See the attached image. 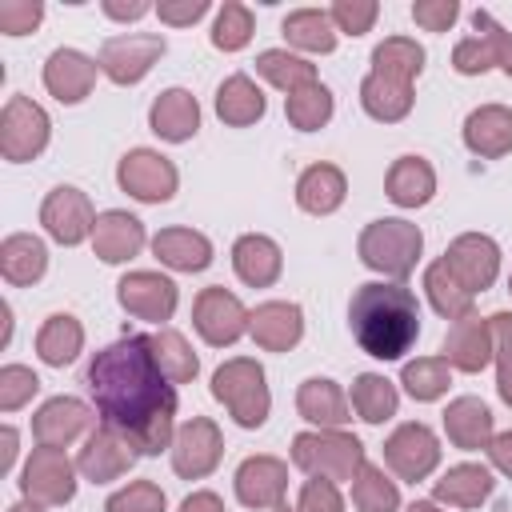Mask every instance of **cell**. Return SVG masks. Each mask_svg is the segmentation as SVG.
<instances>
[{
    "mask_svg": "<svg viewBox=\"0 0 512 512\" xmlns=\"http://www.w3.org/2000/svg\"><path fill=\"white\" fill-rule=\"evenodd\" d=\"M100 424L124 432L140 456H160L176 440V388L160 372L152 336L128 332L104 344L84 372Z\"/></svg>",
    "mask_w": 512,
    "mask_h": 512,
    "instance_id": "1",
    "label": "cell"
},
{
    "mask_svg": "<svg viewBox=\"0 0 512 512\" xmlns=\"http://www.w3.org/2000/svg\"><path fill=\"white\" fill-rule=\"evenodd\" d=\"M348 328L372 360H400L420 340V300L400 280H368L348 300Z\"/></svg>",
    "mask_w": 512,
    "mask_h": 512,
    "instance_id": "2",
    "label": "cell"
},
{
    "mask_svg": "<svg viewBox=\"0 0 512 512\" xmlns=\"http://www.w3.org/2000/svg\"><path fill=\"white\" fill-rule=\"evenodd\" d=\"M420 252H424V232L404 216H380V220L364 224V232L356 240L360 264L388 280H400V284L416 272Z\"/></svg>",
    "mask_w": 512,
    "mask_h": 512,
    "instance_id": "3",
    "label": "cell"
},
{
    "mask_svg": "<svg viewBox=\"0 0 512 512\" xmlns=\"http://www.w3.org/2000/svg\"><path fill=\"white\" fill-rule=\"evenodd\" d=\"M292 464L304 476H320L332 484H352L360 476L364 444L344 432V428H316V432H296L292 436Z\"/></svg>",
    "mask_w": 512,
    "mask_h": 512,
    "instance_id": "4",
    "label": "cell"
},
{
    "mask_svg": "<svg viewBox=\"0 0 512 512\" xmlns=\"http://www.w3.org/2000/svg\"><path fill=\"white\" fill-rule=\"evenodd\" d=\"M212 396L228 408V416L240 428H260L272 412V392L264 380L260 360L252 356H232L212 372Z\"/></svg>",
    "mask_w": 512,
    "mask_h": 512,
    "instance_id": "5",
    "label": "cell"
},
{
    "mask_svg": "<svg viewBox=\"0 0 512 512\" xmlns=\"http://www.w3.org/2000/svg\"><path fill=\"white\" fill-rule=\"evenodd\" d=\"M52 120L32 96H8L0 108V156L8 164H28L48 148Z\"/></svg>",
    "mask_w": 512,
    "mask_h": 512,
    "instance_id": "6",
    "label": "cell"
},
{
    "mask_svg": "<svg viewBox=\"0 0 512 512\" xmlns=\"http://www.w3.org/2000/svg\"><path fill=\"white\" fill-rule=\"evenodd\" d=\"M76 476H80V468L64 448L36 444L32 456L20 468V492L32 504L56 508V504H68L76 496Z\"/></svg>",
    "mask_w": 512,
    "mask_h": 512,
    "instance_id": "7",
    "label": "cell"
},
{
    "mask_svg": "<svg viewBox=\"0 0 512 512\" xmlns=\"http://www.w3.org/2000/svg\"><path fill=\"white\" fill-rule=\"evenodd\" d=\"M116 184L140 204H168L180 188V172L156 148H132L116 164Z\"/></svg>",
    "mask_w": 512,
    "mask_h": 512,
    "instance_id": "8",
    "label": "cell"
},
{
    "mask_svg": "<svg viewBox=\"0 0 512 512\" xmlns=\"http://www.w3.org/2000/svg\"><path fill=\"white\" fill-rule=\"evenodd\" d=\"M164 48L168 44H164L160 32H120V36H108L100 44L96 64L112 84L128 88V84H140L152 72V64L164 56Z\"/></svg>",
    "mask_w": 512,
    "mask_h": 512,
    "instance_id": "9",
    "label": "cell"
},
{
    "mask_svg": "<svg viewBox=\"0 0 512 512\" xmlns=\"http://www.w3.org/2000/svg\"><path fill=\"white\" fill-rule=\"evenodd\" d=\"M248 316H252V312L240 304V296L228 292V288H220V284L200 288L196 300H192V328H196L200 340L212 344V348L236 344V340L248 332Z\"/></svg>",
    "mask_w": 512,
    "mask_h": 512,
    "instance_id": "10",
    "label": "cell"
},
{
    "mask_svg": "<svg viewBox=\"0 0 512 512\" xmlns=\"http://www.w3.org/2000/svg\"><path fill=\"white\" fill-rule=\"evenodd\" d=\"M384 464L396 472V480H428L440 464V436L420 424V420H408L400 428H392V436L384 440Z\"/></svg>",
    "mask_w": 512,
    "mask_h": 512,
    "instance_id": "11",
    "label": "cell"
},
{
    "mask_svg": "<svg viewBox=\"0 0 512 512\" xmlns=\"http://www.w3.org/2000/svg\"><path fill=\"white\" fill-rule=\"evenodd\" d=\"M168 452H172V472L180 480H204L216 472V464L224 456V436H220L216 420L192 416L176 428V440Z\"/></svg>",
    "mask_w": 512,
    "mask_h": 512,
    "instance_id": "12",
    "label": "cell"
},
{
    "mask_svg": "<svg viewBox=\"0 0 512 512\" xmlns=\"http://www.w3.org/2000/svg\"><path fill=\"white\" fill-rule=\"evenodd\" d=\"M40 224H44V232H48L56 244L76 248V244L92 240L96 208H92V200H88L80 188L60 184V188H52V192L44 196V204H40Z\"/></svg>",
    "mask_w": 512,
    "mask_h": 512,
    "instance_id": "13",
    "label": "cell"
},
{
    "mask_svg": "<svg viewBox=\"0 0 512 512\" xmlns=\"http://www.w3.org/2000/svg\"><path fill=\"white\" fill-rule=\"evenodd\" d=\"M116 300L128 316L148 320V324H164V320H172V312L180 304V292L164 272L136 268V272H124L116 280Z\"/></svg>",
    "mask_w": 512,
    "mask_h": 512,
    "instance_id": "14",
    "label": "cell"
},
{
    "mask_svg": "<svg viewBox=\"0 0 512 512\" xmlns=\"http://www.w3.org/2000/svg\"><path fill=\"white\" fill-rule=\"evenodd\" d=\"M136 456H140V448L124 432H116L108 424H96L84 436V448L76 452V468L92 484H112V480H120L136 464Z\"/></svg>",
    "mask_w": 512,
    "mask_h": 512,
    "instance_id": "15",
    "label": "cell"
},
{
    "mask_svg": "<svg viewBox=\"0 0 512 512\" xmlns=\"http://www.w3.org/2000/svg\"><path fill=\"white\" fill-rule=\"evenodd\" d=\"M444 264L452 268V276L476 296L484 288L496 284L500 276V244L484 232H460L448 248H444Z\"/></svg>",
    "mask_w": 512,
    "mask_h": 512,
    "instance_id": "16",
    "label": "cell"
},
{
    "mask_svg": "<svg viewBox=\"0 0 512 512\" xmlns=\"http://www.w3.org/2000/svg\"><path fill=\"white\" fill-rule=\"evenodd\" d=\"M236 500L244 508H256V512H272L284 504L288 496V464L280 456H248L240 468H236Z\"/></svg>",
    "mask_w": 512,
    "mask_h": 512,
    "instance_id": "17",
    "label": "cell"
},
{
    "mask_svg": "<svg viewBox=\"0 0 512 512\" xmlns=\"http://www.w3.org/2000/svg\"><path fill=\"white\" fill-rule=\"evenodd\" d=\"M92 408L76 396H52L44 400L36 412H32V436L36 444H48V448H68L72 440L88 436L92 432Z\"/></svg>",
    "mask_w": 512,
    "mask_h": 512,
    "instance_id": "18",
    "label": "cell"
},
{
    "mask_svg": "<svg viewBox=\"0 0 512 512\" xmlns=\"http://www.w3.org/2000/svg\"><path fill=\"white\" fill-rule=\"evenodd\" d=\"M440 356H444V360H448V368H456V372H468V376L484 372V368L492 364V356H496L492 324H488L484 316H476V312L460 316V320L448 328Z\"/></svg>",
    "mask_w": 512,
    "mask_h": 512,
    "instance_id": "19",
    "label": "cell"
},
{
    "mask_svg": "<svg viewBox=\"0 0 512 512\" xmlns=\"http://www.w3.org/2000/svg\"><path fill=\"white\" fill-rule=\"evenodd\" d=\"M248 336L264 352H292L304 340V312L292 300H264L248 316Z\"/></svg>",
    "mask_w": 512,
    "mask_h": 512,
    "instance_id": "20",
    "label": "cell"
},
{
    "mask_svg": "<svg viewBox=\"0 0 512 512\" xmlns=\"http://www.w3.org/2000/svg\"><path fill=\"white\" fill-rule=\"evenodd\" d=\"M148 244V232H144V220L124 212V208H108L96 216V228H92V252L104 260V264H128L132 256H140V248Z\"/></svg>",
    "mask_w": 512,
    "mask_h": 512,
    "instance_id": "21",
    "label": "cell"
},
{
    "mask_svg": "<svg viewBox=\"0 0 512 512\" xmlns=\"http://www.w3.org/2000/svg\"><path fill=\"white\" fill-rule=\"evenodd\" d=\"M96 72H100V64L92 56H84L80 48H56L44 60V88L60 104H80L96 88Z\"/></svg>",
    "mask_w": 512,
    "mask_h": 512,
    "instance_id": "22",
    "label": "cell"
},
{
    "mask_svg": "<svg viewBox=\"0 0 512 512\" xmlns=\"http://www.w3.org/2000/svg\"><path fill=\"white\" fill-rule=\"evenodd\" d=\"M444 436L460 452H480V448L488 452V444L496 436V416L480 396H456L444 408Z\"/></svg>",
    "mask_w": 512,
    "mask_h": 512,
    "instance_id": "23",
    "label": "cell"
},
{
    "mask_svg": "<svg viewBox=\"0 0 512 512\" xmlns=\"http://www.w3.org/2000/svg\"><path fill=\"white\" fill-rule=\"evenodd\" d=\"M464 144L480 160H500L512 152V108L508 104H480L464 116Z\"/></svg>",
    "mask_w": 512,
    "mask_h": 512,
    "instance_id": "24",
    "label": "cell"
},
{
    "mask_svg": "<svg viewBox=\"0 0 512 512\" xmlns=\"http://www.w3.org/2000/svg\"><path fill=\"white\" fill-rule=\"evenodd\" d=\"M148 128L168 140V144H184L200 132V104L188 88H164L152 108H148Z\"/></svg>",
    "mask_w": 512,
    "mask_h": 512,
    "instance_id": "25",
    "label": "cell"
},
{
    "mask_svg": "<svg viewBox=\"0 0 512 512\" xmlns=\"http://www.w3.org/2000/svg\"><path fill=\"white\" fill-rule=\"evenodd\" d=\"M232 268L248 288H272L284 272V252L264 232H244L232 244Z\"/></svg>",
    "mask_w": 512,
    "mask_h": 512,
    "instance_id": "26",
    "label": "cell"
},
{
    "mask_svg": "<svg viewBox=\"0 0 512 512\" xmlns=\"http://www.w3.org/2000/svg\"><path fill=\"white\" fill-rule=\"evenodd\" d=\"M296 412L316 424V428H344L352 420V400L344 396V388L328 376H308L296 388Z\"/></svg>",
    "mask_w": 512,
    "mask_h": 512,
    "instance_id": "27",
    "label": "cell"
},
{
    "mask_svg": "<svg viewBox=\"0 0 512 512\" xmlns=\"http://www.w3.org/2000/svg\"><path fill=\"white\" fill-rule=\"evenodd\" d=\"M152 256L172 272H204L212 264V240L196 228H160L152 236Z\"/></svg>",
    "mask_w": 512,
    "mask_h": 512,
    "instance_id": "28",
    "label": "cell"
},
{
    "mask_svg": "<svg viewBox=\"0 0 512 512\" xmlns=\"http://www.w3.org/2000/svg\"><path fill=\"white\" fill-rule=\"evenodd\" d=\"M48 272V248L32 232H12L0 240V276L12 288H32Z\"/></svg>",
    "mask_w": 512,
    "mask_h": 512,
    "instance_id": "29",
    "label": "cell"
},
{
    "mask_svg": "<svg viewBox=\"0 0 512 512\" xmlns=\"http://www.w3.org/2000/svg\"><path fill=\"white\" fill-rule=\"evenodd\" d=\"M264 112H268V100L248 72H232L216 88V116L228 128H252L256 120H264Z\"/></svg>",
    "mask_w": 512,
    "mask_h": 512,
    "instance_id": "30",
    "label": "cell"
},
{
    "mask_svg": "<svg viewBox=\"0 0 512 512\" xmlns=\"http://www.w3.org/2000/svg\"><path fill=\"white\" fill-rule=\"evenodd\" d=\"M384 192L396 208H424L436 192V172L424 156H396L384 176Z\"/></svg>",
    "mask_w": 512,
    "mask_h": 512,
    "instance_id": "31",
    "label": "cell"
},
{
    "mask_svg": "<svg viewBox=\"0 0 512 512\" xmlns=\"http://www.w3.org/2000/svg\"><path fill=\"white\" fill-rule=\"evenodd\" d=\"M348 196V176L336 164H308L296 180V204L308 216H332Z\"/></svg>",
    "mask_w": 512,
    "mask_h": 512,
    "instance_id": "32",
    "label": "cell"
},
{
    "mask_svg": "<svg viewBox=\"0 0 512 512\" xmlns=\"http://www.w3.org/2000/svg\"><path fill=\"white\" fill-rule=\"evenodd\" d=\"M492 488H496L492 472H488L484 464L464 460V464H452V468L432 484V500H436V504H452V508H480V504L492 496Z\"/></svg>",
    "mask_w": 512,
    "mask_h": 512,
    "instance_id": "33",
    "label": "cell"
},
{
    "mask_svg": "<svg viewBox=\"0 0 512 512\" xmlns=\"http://www.w3.org/2000/svg\"><path fill=\"white\" fill-rule=\"evenodd\" d=\"M84 352V324L72 312H52L36 332V356L48 368H64Z\"/></svg>",
    "mask_w": 512,
    "mask_h": 512,
    "instance_id": "34",
    "label": "cell"
},
{
    "mask_svg": "<svg viewBox=\"0 0 512 512\" xmlns=\"http://www.w3.org/2000/svg\"><path fill=\"white\" fill-rule=\"evenodd\" d=\"M412 104H416L412 84H400V80H388V76H376V72H368L360 80V108L380 124L404 120L412 112Z\"/></svg>",
    "mask_w": 512,
    "mask_h": 512,
    "instance_id": "35",
    "label": "cell"
},
{
    "mask_svg": "<svg viewBox=\"0 0 512 512\" xmlns=\"http://www.w3.org/2000/svg\"><path fill=\"white\" fill-rule=\"evenodd\" d=\"M288 48H300V52H316V56H328L336 48V24L324 8H292L280 24Z\"/></svg>",
    "mask_w": 512,
    "mask_h": 512,
    "instance_id": "36",
    "label": "cell"
},
{
    "mask_svg": "<svg viewBox=\"0 0 512 512\" xmlns=\"http://www.w3.org/2000/svg\"><path fill=\"white\" fill-rule=\"evenodd\" d=\"M352 412L364 420V424H384V420H392L396 416V408H400V392H396V384L388 380V376H380V372H360L356 380H352Z\"/></svg>",
    "mask_w": 512,
    "mask_h": 512,
    "instance_id": "37",
    "label": "cell"
},
{
    "mask_svg": "<svg viewBox=\"0 0 512 512\" xmlns=\"http://www.w3.org/2000/svg\"><path fill=\"white\" fill-rule=\"evenodd\" d=\"M256 76L292 96V92L316 84V64L304 60V56H296V52H288V48H264L256 56Z\"/></svg>",
    "mask_w": 512,
    "mask_h": 512,
    "instance_id": "38",
    "label": "cell"
},
{
    "mask_svg": "<svg viewBox=\"0 0 512 512\" xmlns=\"http://www.w3.org/2000/svg\"><path fill=\"white\" fill-rule=\"evenodd\" d=\"M424 60L428 56L412 36H388L372 48V72L388 76V80H400V84H412L424 72Z\"/></svg>",
    "mask_w": 512,
    "mask_h": 512,
    "instance_id": "39",
    "label": "cell"
},
{
    "mask_svg": "<svg viewBox=\"0 0 512 512\" xmlns=\"http://www.w3.org/2000/svg\"><path fill=\"white\" fill-rule=\"evenodd\" d=\"M424 292H428V304L444 316V320H460V316H468L472 312V292L452 276V268L444 264V256L440 260H432L428 268H424Z\"/></svg>",
    "mask_w": 512,
    "mask_h": 512,
    "instance_id": "40",
    "label": "cell"
},
{
    "mask_svg": "<svg viewBox=\"0 0 512 512\" xmlns=\"http://www.w3.org/2000/svg\"><path fill=\"white\" fill-rule=\"evenodd\" d=\"M332 112H336V100H332L328 84H320V80L308 84V88H300V92H292V96H284V116H288V124L296 132L324 128L332 120Z\"/></svg>",
    "mask_w": 512,
    "mask_h": 512,
    "instance_id": "41",
    "label": "cell"
},
{
    "mask_svg": "<svg viewBox=\"0 0 512 512\" xmlns=\"http://www.w3.org/2000/svg\"><path fill=\"white\" fill-rule=\"evenodd\" d=\"M152 352H156L160 372H164L172 384H192V380H196L200 360H196L192 344L184 340V332H176V328H160V332H152Z\"/></svg>",
    "mask_w": 512,
    "mask_h": 512,
    "instance_id": "42",
    "label": "cell"
},
{
    "mask_svg": "<svg viewBox=\"0 0 512 512\" xmlns=\"http://www.w3.org/2000/svg\"><path fill=\"white\" fill-rule=\"evenodd\" d=\"M400 384H404V392H408L412 400L432 404V400H440V396L448 392V384H452V368H448L444 356H416V360L404 364Z\"/></svg>",
    "mask_w": 512,
    "mask_h": 512,
    "instance_id": "43",
    "label": "cell"
},
{
    "mask_svg": "<svg viewBox=\"0 0 512 512\" xmlns=\"http://www.w3.org/2000/svg\"><path fill=\"white\" fill-rule=\"evenodd\" d=\"M352 508L356 512H400V488L380 464H364L352 480Z\"/></svg>",
    "mask_w": 512,
    "mask_h": 512,
    "instance_id": "44",
    "label": "cell"
},
{
    "mask_svg": "<svg viewBox=\"0 0 512 512\" xmlns=\"http://www.w3.org/2000/svg\"><path fill=\"white\" fill-rule=\"evenodd\" d=\"M256 32V20H252V8L240 4V0H228L220 12H216V24H212V48L220 52H240Z\"/></svg>",
    "mask_w": 512,
    "mask_h": 512,
    "instance_id": "45",
    "label": "cell"
},
{
    "mask_svg": "<svg viewBox=\"0 0 512 512\" xmlns=\"http://www.w3.org/2000/svg\"><path fill=\"white\" fill-rule=\"evenodd\" d=\"M472 28H476V36H464L452 48V68L460 76H484L488 68H496V44H492V36L480 24H472Z\"/></svg>",
    "mask_w": 512,
    "mask_h": 512,
    "instance_id": "46",
    "label": "cell"
},
{
    "mask_svg": "<svg viewBox=\"0 0 512 512\" xmlns=\"http://www.w3.org/2000/svg\"><path fill=\"white\" fill-rule=\"evenodd\" d=\"M164 508H168V496L152 480H132L128 488L112 492L104 504V512H164Z\"/></svg>",
    "mask_w": 512,
    "mask_h": 512,
    "instance_id": "47",
    "label": "cell"
},
{
    "mask_svg": "<svg viewBox=\"0 0 512 512\" xmlns=\"http://www.w3.org/2000/svg\"><path fill=\"white\" fill-rule=\"evenodd\" d=\"M492 324V340H496V392L500 400L512 408V312H496L488 316Z\"/></svg>",
    "mask_w": 512,
    "mask_h": 512,
    "instance_id": "48",
    "label": "cell"
},
{
    "mask_svg": "<svg viewBox=\"0 0 512 512\" xmlns=\"http://www.w3.org/2000/svg\"><path fill=\"white\" fill-rule=\"evenodd\" d=\"M36 392H40V376L32 368H24V364L0 368V412H20Z\"/></svg>",
    "mask_w": 512,
    "mask_h": 512,
    "instance_id": "49",
    "label": "cell"
},
{
    "mask_svg": "<svg viewBox=\"0 0 512 512\" xmlns=\"http://www.w3.org/2000/svg\"><path fill=\"white\" fill-rule=\"evenodd\" d=\"M328 16H332L336 32H344V36H364V32H372V24H376V16H380V4H376V0H336V4L328 8Z\"/></svg>",
    "mask_w": 512,
    "mask_h": 512,
    "instance_id": "50",
    "label": "cell"
},
{
    "mask_svg": "<svg viewBox=\"0 0 512 512\" xmlns=\"http://www.w3.org/2000/svg\"><path fill=\"white\" fill-rule=\"evenodd\" d=\"M44 20L40 0H0V32L4 36H28Z\"/></svg>",
    "mask_w": 512,
    "mask_h": 512,
    "instance_id": "51",
    "label": "cell"
},
{
    "mask_svg": "<svg viewBox=\"0 0 512 512\" xmlns=\"http://www.w3.org/2000/svg\"><path fill=\"white\" fill-rule=\"evenodd\" d=\"M300 512H344V496H340V484L332 480H320V476H308L304 488H300Z\"/></svg>",
    "mask_w": 512,
    "mask_h": 512,
    "instance_id": "52",
    "label": "cell"
},
{
    "mask_svg": "<svg viewBox=\"0 0 512 512\" xmlns=\"http://www.w3.org/2000/svg\"><path fill=\"white\" fill-rule=\"evenodd\" d=\"M412 20L424 32H448L460 20V4L456 0H416L412 4Z\"/></svg>",
    "mask_w": 512,
    "mask_h": 512,
    "instance_id": "53",
    "label": "cell"
},
{
    "mask_svg": "<svg viewBox=\"0 0 512 512\" xmlns=\"http://www.w3.org/2000/svg\"><path fill=\"white\" fill-rule=\"evenodd\" d=\"M472 24H480V28L492 36V44H496V68H504V72L512 76V28L496 24L492 12H484V8L472 12Z\"/></svg>",
    "mask_w": 512,
    "mask_h": 512,
    "instance_id": "54",
    "label": "cell"
},
{
    "mask_svg": "<svg viewBox=\"0 0 512 512\" xmlns=\"http://www.w3.org/2000/svg\"><path fill=\"white\" fill-rule=\"evenodd\" d=\"M208 8H212L208 0H160V4H156V16H160L164 24H172V28H188V24H196Z\"/></svg>",
    "mask_w": 512,
    "mask_h": 512,
    "instance_id": "55",
    "label": "cell"
},
{
    "mask_svg": "<svg viewBox=\"0 0 512 512\" xmlns=\"http://www.w3.org/2000/svg\"><path fill=\"white\" fill-rule=\"evenodd\" d=\"M488 460H492L496 472H504V476L512 480V432L492 436V444H488Z\"/></svg>",
    "mask_w": 512,
    "mask_h": 512,
    "instance_id": "56",
    "label": "cell"
},
{
    "mask_svg": "<svg viewBox=\"0 0 512 512\" xmlns=\"http://www.w3.org/2000/svg\"><path fill=\"white\" fill-rule=\"evenodd\" d=\"M100 8H104V16H112V20H140V16L156 12L148 0H128V4H120V0H104Z\"/></svg>",
    "mask_w": 512,
    "mask_h": 512,
    "instance_id": "57",
    "label": "cell"
},
{
    "mask_svg": "<svg viewBox=\"0 0 512 512\" xmlns=\"http://www.w3.org/2000/svg\"><path fill=\"white\" fill-rule=\"evenodd\" d=\"M180 512H224V500L212 488H196L180 500Z\"/></svg>",
    "mask_w": 512,
    "mask_h": 512,
    "instance_id": "58",
    "label": "cell"
},
{
    "mask_svg": "<svg viewBox=\"0 0 512 512\" xmlns=\"http://www.w3.org/2000/svg\"><path fill=\"white\" fill-rule=\"evenodd\" d=\"M0 436H4V452H0V472H8V468H12V460H16V428L8 424V428H4Z\"/></svg>",
    "mask_w": 512,
    "mask_h": 512,
    "instance_id": "59",
    "label": "cell"
},
{
    "mask_svg": "<svg viewBox=\"0 0 512 512\" xmlns=\"http://www.w3.org/2000/svg\"><path fill=\"white\" fill-rule=\"evenodd\" d=\"M0 320H4V336H0V344H8V340H12V304H8V300H0Z\"/></svg>",
    "mask_w": 512,
    "mask_h": 512,
    "instance_id": "60",
    "label": "cell"
},
{
    "mask_svg": "<svg viewBox=\"0 0 512 512\" xmlns=\"http://www.w3.org/2000/svg\"><path fill=\"white\" fill-rule=\"evenodd\" d=\"M408 512H444V508H440L436 500H412V504H408Z\"/></svg>",
    "mask_w": 512,
    "mask_h": 512,
    "instance_id": "61",
    "label": "cell"
},
{
    "mask_svg": "<svg viewBox=\"0 0 512 512\" xmlns=\"http://www.w3.org/2000/svg\"><path fill=\"white\" fill-rule=\"evenodd\" d=\"M8 512H44V504H32V500H20V504H12Z\"/></svg>",
    "mask_w": 512,
    "mask_h": 512,
    "instance_id": "62",
    "label": "cell"
},
{
    "mask_svg": "<svg viewBox=\"0 0 512 512\" xmlns=\"http://www.w3.org/2000/svg\"><path fill=\"white\" fill-rule=\"evenodd\" d=\"M272 512H300V508H288V504H280V508H272Z\"/></svg>",
    "mask_w": 512,
    "mask_h": 512,
    "instance_id": "63",
    "label": "cell"
},
{
    "mask_svg": "<svg viewBox=\"0 0 512 512\" xmlns=\"http://www.w3.org/2000/svg\"><path fill=\"white\" fill-rule=\"evenodd\" d=\"M508 292H512V276H508Z\"/></svg>",
    "mask_w": 512,
    "mask_h": 512,
    "instance_id": "64",
    "label": "cell"
}]
</instances>
